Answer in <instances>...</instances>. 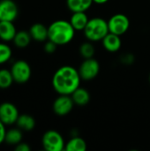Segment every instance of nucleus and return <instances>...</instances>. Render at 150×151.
I'll use <instances>...</instances> for the list:
<instances>
[{
    "mask_svg": "<svg viewBox=\"0 0 150 151\" xmlns=\"http://www.w3.org/2000/svg\"><path fill=\"white\" fill-rule=\"evenodd\" d=\"M149 82H150V74H149Z\"/></svg>",
    "mask_w": 150,
    "mask_h": 151,
    "instance_id": "28",
    "label": "nucleus"
},
{
    "mask_svg": "<svg viewBox=\"0 0 150 151\" xmlns=\"http://www.w3.org/2000/svg\"><path fill=\"white\" fill-rule=\"evenodd\" d=\"M5 134H6V131H5L4 124L0 120V144L5 140Z\"/></svg>",
    "mask_w": 150,
    "mask_h": 151,
    "instance_id": "25",
    "label": "nucleus"
},
{
    "mask_svg": "<svg viewBox=\"0 0 150 151\" xmlns=\"http://www.w3.org/2000/svg\"><path fill=\"white\" fill-rule=\"evenodd\" d=\"M80 53L85 59L91 58H93V56L95 54V47L89 42H83L80 46Z\"/></svg>",
    "mask_w": 150,
    "mask_h": 151,
    "instance_id": "22",
    "label": "nucleus"
},
{
    "mask_svg": "<svg viewBox=\"0 0 150 151\" xmlns=\"http://www.w3.org/2000/svg\"><path fill=\"white\" fill-rule=\"evenodd\" d=\"M81 78L79 71L71 65L58 68L53 75L52 86L59 95H69L80 87Z\"/></svg>",
    "mask_w": 150,
    "mask_h": 151,
    "instance_id": "1",
    "label": "nucleus"
},
{
    "mask_svg": "<svg viewBox=\"0 0 150 151\" xmlns=\"http://www.w3.org/2000/svg\"><path fill=\"white\" fill-rule=\"evenodd\" d=\"M19 111L11 103H4L0 105V120L4 125H11L17 121Z\"/></svg>",
    "mask_w": 150,
    "mask_h": 151,
    "instance_id": "10",
    "label": "nucleus"
},
{
    "mask_svg": "<svg viewBox=\"0 0 150 151\" xmlns=\"http://www.w3.org/2000/svg\"><path fill=\"white\" fill-rule=\"evenodd\" d=\"M42 146L47 151H62L65 150V144L62 135L55 131H47L42 136Z\"/></svg>",
    "mask_w": 150,
    "mask_h": 151,
    "instance_id": "4",
    "label": "nucleus"
},
{
    "mask_svg": "<svg viewBox=\"0 0 150 151\" xmlns=\"http://www.w3.org/2000/svg\"><path fill=\"white\" fill-rule=\"evenodd\" d=\"M16 151H30V147L27 143H19L15 148Z\"/></svg>",
    "mask_w": 150,
    "mask_h": 151,
    "instance_id": "26",
    "label": "nucleus"
},
{
    "mask_svg": "<svg viewBox=\"0 0 150 151\" xmlns=\"http://www.w3.org/2000/svg\"><path fill=\"white\" fill-rule=\"evenodd\" d=\"M30 35L31 37L37 42H44L48 39V27L43 24L35 23L30 27Z\"/></svg>",
    "mask_w": 150,
    "mask_h": 151,
    "instance_id": "14",
    "label": "nucleus"
},
{
    "mask_svg": "<svg viewBox=\"0 0 150 151\" xmlns=\"http://www.w3.org/2000/svg\"><path fill=\"white\" fill-rule=\"evenodd\" d=\"M11 73L14 81L17 83H25L31 77L30 65L24 60H19L11 66Z\"/></svg>",
    "mask_w": 150,
    "mask_h": 151,
    "instance_id": "7",
    "label": "nucleus"
},
{
    "mask_svg": "<svg viewBox=\"0 0 150 151\" xmlns=\"http://www.w3.org/2000/svg\"><path fill=\"white\" fill-rule=\"evenodd\" d=\"M100 71V65L97 60L91 58H86L79 68V73L81 80L90 81L95 79Z\"/></svg>",
    "mask_w": 150,
    "mask_h": 151,
    "instance_id": "6",
    "label": "nucleus"
},
{
    "mask_svg": "<svg viewBox=\"0 0 150 151\" xmlns=\"http://www.w3.org/2000/svg\"><path fill=\"white\" fill-rule=\"evenodd\" d=\"M14 81L11 71L0 70V88H8Z\"/></svg>",
    "mask_w": 150,
    "mask_h": 151,
    "instance_id": "21",
    "label": "nucleus"
},
{
    "mask_svg": "<svg viewBox=\"0 0 150 151\" xmlns=\"http://www.w3.org/2000/svg\"><path fill=\"white\" fill-rule=\"evenodd\" d=\"M84 31L86 38L90 42L102 41L105 35L110 32L108 27V21L96 17L88 20Z\"/></svg>",
    "mask_w": 150,
    "mask_h": 151,
    "instance_id": "3",
    "label": "nucleus"
},
{
    "mask_svg": "<svg viewBox=\"0 0 150 151\" xmlns=\"http://www.w3.org/2000/svg\"><path fill=\"white\" fill-rule=\"evenodd\" d=\"M57 47V45L55 42H53L52 41L49 40V42H47L45 43V45H44V50H45L47 53L51 54V53H54V52L56 51Z\"/></svg>",
    "mask_w": 150,
    "mask_h": 151,
    "instance_id": "24",
    "label": "nucleus"
},
{
    "mask_svg": "<svg viewBox=\"0 0 150 151\" xmlns=\"http://www.w3.org/2000/svg\"><path fill=\"white\" fill-rule=\"evenodd\" d=\"M108 1L109 0H93V2L97 4H103L107 3Z\"/></svg>",
    "mask_w": 150,
    "mask_h": 151,
    "instance_id": "27",
    "label": "nucleus"
},
{
    "mask_svg": "<svg viewBox=\"0 0 150 151\" xmlns=\"http://www.w3.org/2000/svg\"><path fill=\"white\" fill-rule=\"evenodd\" d=\"M16 123L20 129H23L25 131H31L34 128L35 126V121L34 118L27 114L19 115Z\"/></svg>",
    "mask_w": 150,
    "mask_h": 151,
    "instance_id": "18",
    "label": "nucleus"
},
{
    "mask_svg": "<svg viewBox=\"0 0 150 151\" xmlns=\"http://www.w3.org/2000/svg\"><path fill=\"white\" fill-rule=\"evenodd\" d=\"M22 139V134L20 130L19 129H11L8 132H6L5 134V142L8 144H12V145H17L21 142Z\"/></svg>",
    "mask_w": 150,
    "mask_h": 151,
    "instance_id": "20",
    "label": "nucleus"
},
{
    "mask_svg": "<svg viewBox=\"0 0 150 151\" xmlns=\"http://www.w3.org/2000/svg\"><path fill=\"white\" fill-rule=\"evenodd\" d=\"M16 28L12 21L0 20V38L4 42L13 40L16 35Z\"/></svg>",
    "mask_w": 150,
    "mask_h": 151,
    "instance_id": "12",
    "label": "nucleus"
},
{
    "mask_svg": "<svg viewBox=\"0 0 150 151\" xmlns=\"http://www.w3.org/2000/svg\"><path fill=\"white\" fill-rule=\"evenodd\" d=\"M108 27L110 33L122 35L128 31L130 27V20L126 15L117 13L111 16L108 20Z\"/></svg>",
    "mask_w": 150,
    "mask_h": 151,
    "instance_id": "5",
    "label": "nucleus"
},
{
    "mask_svg": "<svg viewBox=\"0 0 150 151\" xmlns=\"http://www.w3.org/2000/svg\"><path fill=\"white\" fill-rule=\"evenodd\" d=\"M11 57V48L4 44L0 43V64H4L7 62Z\"/></svg>",
    "mask_w": 150,
    "mask_h": 151,
    "instance_id": "23",
    "label": "nucleus"
},
{
    "mask_svg": "<svg viewBox=\"0 0 150 151\" xmlns=\"http://www.w3.org/2000/svg\"><path fill=\"white\" fill-rule=\"evenodd\" d=\"M93 3V0H66L67 7L72 12H87Z\"/></svg>",
    "mask_w": 150,
    "mask_h": 151,
    "instance_id": "16",
    "label": "nucleus"
},
{
    "mask_svg": "<svg viewBox=\"0 0 150 151\" xmlns=\"http://www.w3.org/2000/svg\"><path fill=\"white\" fill-rule=\"evenodd\" d=\"M31 35L30 33H27L26 31H19L18 33H16L14 38H13V42L15 43V45L19 48H26L31 41Z\"/></svg>",
    "mask_w": 150,
    "mask_h": 151,
    "instance_id": "19",
    "label": "nucleus"
},
{
    "mask_svg": "<svg viewBox=\"0 0 150 151\" xmlns=\"http://www.w3.org/2000/svg\"><path fill=\"white\" fill-rule=\"evenodd\" d=\"M72 99L74 103V104L80 105V106H84L86 104H88V102L90 101V95L89 92L83 88L79 87L78 88H76L71 95Z\"/></svg>",
    "mask_w": 150,
    "mask_h": 151,
    "instance_id": "15",
    "label": "nucleus"
},
{
    "mask_svg": "<svg viewBox=\"0 0 150 151\" xmlns=\"http://www.w3.org/2000/svg\"><path fill=\"white\" fill-rule=\"evenodd\" d=\"M74 103L69 95H60L53 104V111L58 116H65L73 108Z\"/></svg>",
    "mask_w": 150,
    "mask_h": 151,
    "instance_id": "8",
    "label": "nucleus"
},
{
    "mask_svg": "<svg viewBox=\"0 0 150 151\" xmlns=\"http://www.w3.org/2000/svg\"><path fill=\"white\" fill-rule=\"evenodd\" d=\"M75 29L70 21L59 19L52 22L48 27V39L57 45L69 43L74 37Z\"/></svg>",
    "mask_w": 150,
    "mask_h": 151,
    "instance_id": "2",
    "label": "nucleus"
},
{
    "mask_svg": "<svg viewBox=\"0 0 150 151\" xmlns=\"http://www.w3.org/2000/svg\"><path fill=\"white\" fill-rule=\"evenodd\" d=\"M89 19L86 14V12H72V15L70 19V23L72 24V27L76 30L83 31L88 22Z\"/></svg>",
    "mask_w": 150,
    "mask_h": 151,
    "instance_id": "13",
    "label": "nucleus"
},
{
    "mask_svg": "<svg viewBox=\"0 0 150 151\" xmlns=\"http://www.w3.org/2000/svg\"><path fill=\"white\" fill-rule=\"evenodd\" d=\"M87 150V142L84 139L76 136L72 138L65 147L66 151H85Z\"/></svg>",
    "mask_w": 150,
    "mask_h": 151,
    "instance_id": "17",
    "label": "nucleus"
},
{
    "mask_svg": "<svg viewBox=\"0 0 150 151\" xmlns=\"http://www.w3.org/2000/svg\"><path fill=\"white\" fill-rule=\"evenodd\" d=\"M19 13L17 4L12 0L0 1V20L13 21Z\"/></svg>",
    "mask_w": 150,
    "mask_h": 151,
    "instance_id": "9",
    "label": "nucleus"
},
{
    "mask_svg": "<svg viewBox=\"0 0 150 151\" xmlns=\"http://www.w3.org/2000/svg\"><path fill=\"white\" fill-rule=\"evenodd\" d=\"M102 42H103V45L104 49L110 52H116L119 50V49L121 48V44H122L120 35H118L110 32L105 35V37L102 40Z\"/></svg>",
    "mask_w": 150,
    "mask_h": 151,
    "instance_id": "11",
    "label": "nucleus"
}]
</instances>
